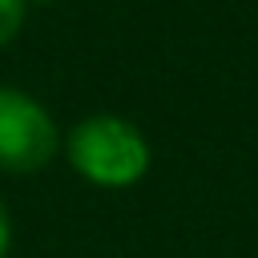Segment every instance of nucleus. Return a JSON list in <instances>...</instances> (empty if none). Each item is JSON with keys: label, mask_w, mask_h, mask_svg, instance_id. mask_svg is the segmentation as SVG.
Instances as JSON below:
<instances>
[{"label": "nucleus", "mask_w": 258, "mask_h": 258, "mask_svg": "<svg viewBox=\"0 0 258 258\" xmlns=\"http://www.w3.org/2000/svg\"><path fill=\"white\" fill-rule=\"evenodd\" d=\"M69 165L89 181V185H101V189H129L137 185L145 173H149V141L145 133L117 117V113H89L81 117L69 137L60 141Z\"/></svg>", "instance_id": "1"}, {"label": "nucleus", "mask_w": 258, "mask_h": 258, "mask_svg": "<svg viewBox=\"0 0 258 258\" xmlns=\"http://www.w3.org/2000/svg\"><path fill=\"white\" fill-rule=\"evenodd\" d=\"M60 153L52 113L24 89L0 85V173H36Z\"/></svg>", "instance_id": "2"}, {"label": "nucleus", "mask_w": 258, "mask_h": 258, "mask_svg": "<svg viewBox=\"0 0 258 258\" xmlns=\"http://www.w3.org/2000/svg\"><path fill=\"white\" fill-rule=\"evenodd\" d=\"M24 12H28V0H0V48H8L24 28Z\"/></svg>", "instance_id": "3"}, {"label": "nucleus", "mask_w": 258, "mask_h": 258, "mask_svg": "<svg viewBox=\"0 0 258 258\" xmlns=\"http://www.w3.org/2000/svg\"><path fill=\"white\" fill-rule=\"evenodd\" d=\"M8 246H12V222H8V210L0 202V258H8Z\"/></svg>", "instance_id": "4"}]
</instances>
